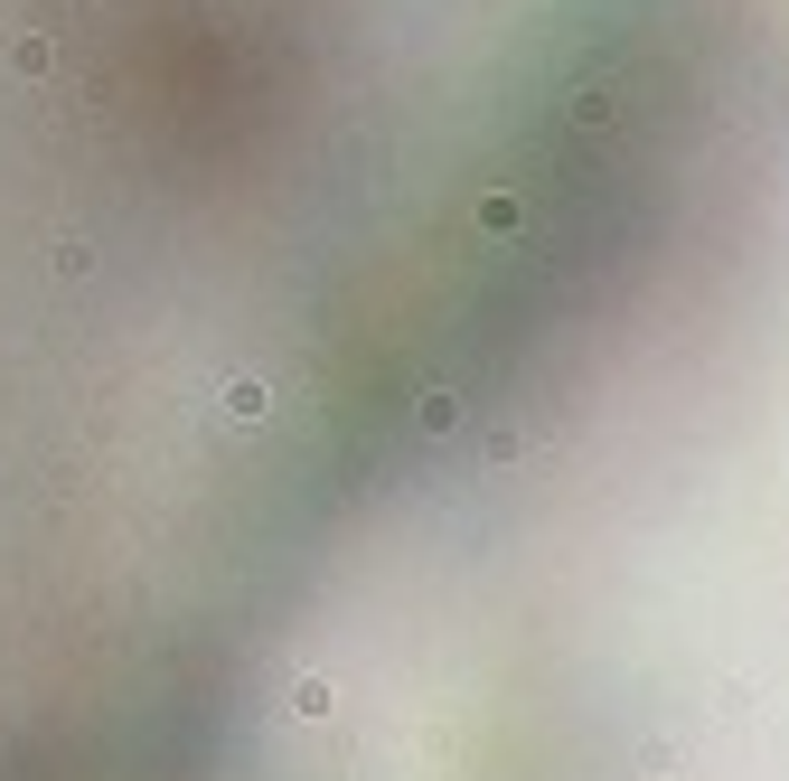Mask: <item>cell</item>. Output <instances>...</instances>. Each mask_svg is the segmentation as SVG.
Segmentation results:
<instances>
[{"label": "cell", "instance_id": "obj_1", "mask_svg": "<svg viewBox=\"0 0 789 781\" xmlns=\"http://www.w3.org/2000/svg\"><path fill=\"white\" fill-rule=\"evenodd\" d=\"M10 67H20V75H47V67H57V38H10Z\"/></svg>", "mask_w": 789, "mask_h": 781}]
</instances>
